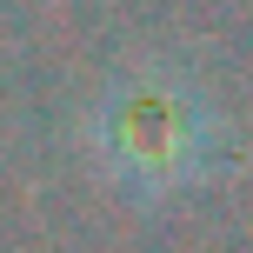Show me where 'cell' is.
I'll return each mask as SVG.
<instances>
[{"label":"cell","mask_w":253,"mask_h":253,"mask_svg":"<svg viewBox=\"0 0 253 253\" xmlns=\"http://www.w3.org/2000/svg\"><path fill=\"white\" fill-rule=\"evenodd\" d=\"M87 153L126 200H173L227 167L233 126L187 67L140 60L93 93Z\"/></svg>","instance_id":"1"}]
</instances>
